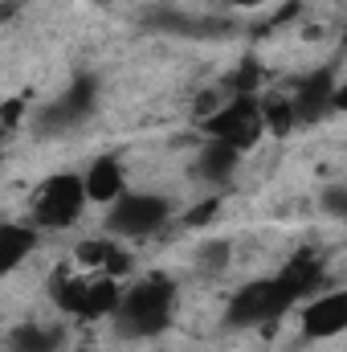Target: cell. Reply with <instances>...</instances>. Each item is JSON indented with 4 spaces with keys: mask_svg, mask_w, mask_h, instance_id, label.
<instances>
[{
    "mask_svg": "<svg viewBox=\"0 0 347 352\" xmlns=\"http://www.w3.org/2000/svg\"><path fill=\"white\" fill-rule=\"evenodd\" d=\"M319 287V263L294 258L274 278H254L229 299V324L233 328H261L278 316H286L294 303H302Z\"/></svg>",
    "mask_w": 347,
    "mask_h": 352,
    "instance_id": "obj_1",
    "label": "cell"
},
{
    "mask_svg": "<svg viewBox=\"0 0 347 352\" xmlns=\"http://www.w3.org/2000/svg\"><path fill=\"white\" fill-rule=\"evenodd\" d=\"M176 316V283L164 274H147L139 283H131L119 299V311H115V324L123 336L131 340H147V336H160L172 328Z\"/></svg>",
    "mask_w": 347,
    "mask_h": 352,
    "instance_id": "obj_2",
    "label": "cell"
},
{
    "mask_svg": "<svg viewBox=\"0 0 347 352\" xmlns=\"http://www.w3.org/2000/svg\"><path fill=\"white\" fill-rule=\"evenodd\" d=\"M53 299L58 307H66L70 316L78 320H106L119 311V299H123V287L115 274H102V270H86V274H58L53 278Z\"/></svg>",
    "mask_w": 347,
    "mask_h": 352,
    "instance_id": "obj_3",
    "label": "cell"
},
{
    "mask_svg": "<svg viewBox=\"0 0 347 352\" xmlns=\"http://www.w3.org/2000/svg\"><path fill=\"white\" fill-rule=\"evenodd\" d=\"M90 192H86V180L78 173H58L49 176L37 192H33V226L37 230H66L82 217Z\"/></svg>",
    "mask_w": 347,
    "mask_h": 352,
    "instance_id": "obj_4",
    "label": "cell"
},
{
    "mask_svg": "<svg viewBox=\"0 0 347 352\" xmlns=\"http://www.w3.org/2000/svg\"><path fill=\"white\" fill-rule=\"evenodd\" d=\"M261 131H265V111H261V98H254V94H233L229 102H221L204 119V135L208 140H225L237 152L254 148L261 140Z\"/></svg>",
    "mask_w": 347,
    "mask_h": 352,
    "instance_id": "obj_5",
    "label": "cell"
},
{
    "mask_svg": "<svg viewBox=\"0 0 347 352\" xmlns=\"http://www.w3.org/2000/svg\"><path fill=\"white\" fill-rule=\"evenodd\" d=\"M168 217H172V205H168L164 197H156V192H127L123 201L110 205L106 230H110L115 238L135 242V238H152L156 230H164Z\"/></svg>",
    "mask_w": 347,
    "mask_h": 352,
    "instance_id": "obj_6",
    "label": "cell"
},
{
    "mask_svg": "<svg viewBox=\"0 0 347 352\" xmlns=\"http://www.w3.org/2000/svg\"><path fill=\"white\" fill-rule=\"evenodd\" d=\"M94 107H98V78L78 74L70 87L37 115V127L41 131H70V127L86 123L90 115H94Z\"/></svg>",
    "mask_w": 347,
    "mask_h": 352,
    "instance_id": "obj_7",
    "label": "cell"
},
{
    "mask_svg": "<svg viewBox=\"0 0 347 352\" xmlns=\"http://www.w3.org/2000/svg\"><path fill=\"white\" fill-rule=\"evenodd\" d=\"M344 332H347V287L315 295L302 307V336L307 340H331V336H344Z\"/></svg>",
    "mask_w": 347,
    "mask_h": 352,
    "instance_id": "obj_8",
    "label": "cell"
},
{
    "mask_svg": "<svg viewBox=\"0 0 347 352\" xmlns=\"http://www.w3.org/2000/svg\"><path fill=\"white\" fill-rule=\"evenodd\" d=\"M335 74L331 70H319V74H311V78H302L294 94H290V102H294V115H298V123H315V119H323L327 111H335Z\"/></svg>",
    "mask_w": 347,
    "mask_h": 352,
    "instance_id": "obj_9",
    "label": "cell"
},
{
    "mask_svg": "<svg viewBox=\"0 0 347 352\" xmlns=\"http://www.w3.org/2000/svg\"><path fill=\"white\" fill-rule=\"evenodd\" d=\"M82 180H86L90 201H98V205H115V201L127 197V173H123L119 156H98V160H90V168L82 173Z\"/></svg>",
    "mask_w": 347,
    "mask_h": 352,
    "instance_id": "obj_10",
    "label": "cell"
},
{
    "mask_svg": "<svg viewBox=\"0 0 347 352\" xmlns=\"http://www.w3.org/2000/svg\"><path fill=\"white\" fill-rule=\"evenodd\" d=\"M237 160H241V152H237L233 144L208 140V144H200V152H196V160H192V176L204 180V184H225L229 176L237 173Z\"/></svg>",
    "mask_w": 347,
    "mask_h": 352,
    "instance_id": "obj_11",
    "label": "cell"
},
{
    "mask_svg": "<svg viewBox=\"0 0 347 352\" xmlns=\"http://www.w3.org/2000/svg\"><path fill=\"white\" fill-rule=\"evenodd\" d=\"M33 246H37V230H33V226L4 221V226H0V270L12 274L16 266L33 254Z\"/></svg>",
    "mask_w": 347,
    "mask_h": 352,
    "instance_id": "obj_12",
    "label": "cell"
},
{
    "mask_svg": "<svg viewBox=\"0 0 347 352\" xmlns=\"http://www.w3.org/2000/svg\"><path fill=\"white\" fill-rule=\"evenodd\" d=\"M78 258L86 263V270H102V274H115V278L123 270H131V254H123L119 242H82Z\"/></svg>",
    "mask_w": 347,
    "mask_h": 352,
    "instance_id": "obj_13",
    "label": "cell"
},
{
    "mask_svg": "<svg viewBox=\"0 0 347 352\" xmlns=\"http://www.w3.org/2000/svg\"><path fill=\"white\" fill-rule=\"evenodd\" d=\"M160 29H172V33H184V37H229L233 33V21H213V16H176V12H164L156 16Z\"/></svg>",
    "mask_w": 347,
    "mask_h": 352,
    "instance_id": "obj_14",
    "label": "cell"
},
{
    "mask_svg": "<svg viewBox=\"0 0 347 352\" xmlns=\"http://www.w3.org/2000/svg\"><path fill=\"white\" fill-rule=\"evenodd\" d=\"M8 344H12V352H58L62 336L53 328H41V324H21Z\"/></svg>",
    "mask_w": 347,
    "mask_h": 352,
    "instance_id": "obj_15",
    "label": "cell"
},
{
    "mask_svg": "<svg viewBox=\"0 0 347 352\" xmlns=\"http://www.w3.org/2000/svg\"><path fill=\"white\" fill-rule=\"evenodd\" d=\"M323 209H327L331 217H344V221H347V188L331 184V188L323 192Z\"/></svg>",
    "mask_w": 347,
    "mask_h": 352,
    "instance_id": "obj_16",
    "label": "cell"
},
{
    "mask_svg": "<svg viewBox=\"0 0 347 352\" xmlns=\"http://www.w3.org/2000/svg\"><path fill=\"white\" fill-rule=\"evenodd\" d=\"M16 119H21V98H8V102H4V131H12Z\"/></svg>",
    "mask_w": 347,
    "mask_h": 352,
    "instance_id": "obj_17",
    "label": "cell"
},
{
    "mask_svg": "<svg viewBox=\"0 0 347 352\" xmlns=\"http://www.w3.org/2000/svg\"><path fill=\"white\" fill-rule=\"evenodd\" d=\"M225 4H233V8H261L265 0H225Z\"/></svg>",
    "mask_w": 347,
    "mask_h": 352,
    "instance_id": "obj_18",
    "label": "cell"
},
{
    "mask_svg": "<svg viewBox=\"0 0 347 352\" xmlns=\"http://www.w3.org/2000/svg\"><path fill=\"white\" fill-rule=\"evenodd\" d=\"M335 111H347V82L339 87V94H335Z\"/></svg>",
    "mask_w": 347,
    "mask_h": 352,
    "instance_id": "obj_19",
    "label": "cell"
}]
</instances>
